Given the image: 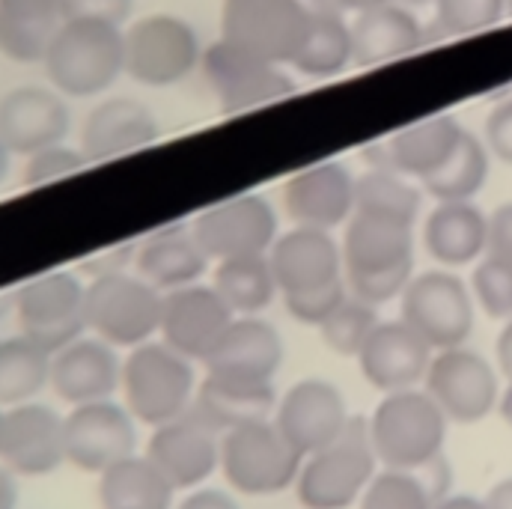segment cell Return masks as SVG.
Returning <instances> with one entry per match:
<instances>
[{"label":"cell","mask_w":512,"mask_h":509,"mask_svg":"<svg viewBox=\"0 0 512 509\" xmlns=\"http://www.w3.org/2000/svg\"><path fill=\"white\" fill-rule=\"evenodd\" d=\"M286 346L280 331L259 316H236L218 349L203 364L206 373L233 379V382L274 384L277 370L283 367Z\"/></svg>","instance_id":"24"},{"label":"cell","mask_w":512,"mask_h":509,"mask_svg":"<svg viewBox=\"0 0 512 509\" xmlns=\"http://www.w3.org/2000/svg\"><path fill=\"white\" fill-rule=\"evenodd\" d=\"M486 179H489V152L474 134L465 131L453 155L420 182L423 191L432 194L438 203H459V200H471L486 185Z\"/></svg>","instance_id":"38"},{"label":"cell","mask_w":512,"mask_h":509,"mask_svg":"<svg viewBox=\"0 0 512 509\" xmlns=\"http://www.w3.org/2000/svg\"><path fill=\"white\" fill-rule=\"evenodd\" d=\"M355 176L340 161H319L283 185V206L295 227L334 230L355 212Z\"/></svg>","instance_id":"22"},{"label":"cell","mask_w":512,"mask_h":509,"mask_svg":"<svg viewBox=\"0 0 512 509\" xmlns=\"http://www.w3.org/2000/svg\"><path fill=\"white\" fill-rule=\"evenodd\" d=\"M191 411L224 435L239 423L262 420L274 411V384L233 382L206 373V379L197 384Z\"/></svg>","instance_id":"32"},{"label":"cell","mask_w":512,"mask_h":509,"mask_svg":"<svg viewBox=\"0 0 512 509\" xmlns=\"http://www.w3.org/2000/svg\"><path fill=\"white\" fill-rule=\"evenodd\" d=\"M507 9H510V15H512V0H507Z\"/></svg>","instance_id":"58"},{"label":"cell","mask_w":512,"mask_h":509,"mask_svg":"<svg viewBox=\"0 0 512 509\" xmlns=\"http://www.w3.org/2000/svg\"><path fill=\"white\" fill-rule=\"evenodd\" d=\"M164 292L140 274L111 271L87 283V328L117 349L149 343L161 331Z\"/></svg>","instance_id":"7"},{"label":"cell","mask_w":512,"mask_h":509,"mask_svg":"<svg viewBox=\"0 0 512 509\" xmlns=\"http://www.w3.org/2000/svg\"><path fill=\"white\" fill-rule=\"evenodd\" d=\"M146 459L173 483V489H200L221 468V432L188 411L155 426Z\"/></svg>","instance_id":"17"},{"label":"cell","mask_w":512,"mask_h":509,"mask_svg":"<svg viewBox=\"0 0 512 509\" xmlns=\"http://www.w3.org/2000/svg\"><path fill=\"white\" fill-rule=\"evenodd\" d=\"M173 495V483L137 453L99 474L102 509H170Z\"/></svg>","instance_id":"34"},{"label":"cell","mask_w":512,"mask_h":509,"mask_svg":"<svg viewBox=\"0 0 512 509\" xmlns=\"http://www.w3.org/2000/svg\"><path fill=\"white\" fill-rule=\"evenodd\" d=\"M134 265L137 274L155 289L173 292L197 283L209 268V256L194 239L191 227H164L137 245Z\"/></svg>","instance_id":"29"},{"label":"cell","mask_w":512,"mask_h":509,"mask_svg":"<svg viewBox=\"0 0 512 509\" xmlns=\"http://www.w3.org/2000/svg\"><path fill=\"white\" fill-rule=\"evenodd\" d=\"M447 486L450 468L444 459L420 471L382 468L358 504L361 509H435V504L447 495Z\"/></svg>","instance_id":"35"},{"label":"cell","mask_w":512,"mask_h":509,"mask_svg":"<svg viewBox=\"0 0 512 509\" xmlns=\"http://www.w3.org/2000/svg\"><path fill=\"white\" fill-rule=\"evenodd\" d=\"M355 209L361 212H379L393 215L402 221H417L420 212V191L408 185L399 173L376 167L355 182Z\"/></svg>","instance_id":"39"},{"label":"cell","mask_w":512,"mask_h":509,"mask_svg":"<svg viewBox=\"0 0 512 509\" xmlns=\"http://www.w3.org/2000/svg\"><path fill=\"white\" fill-rule=\"evenodd\" d=\"M15 319L18 334L54 355L90 331L87 283L72 271L39 274L15 292Z\"/></svg>","instance_id":"9"},{"label":"cell","mask_w":512,"mask_h":509,"mask_svg":"<svg viewBox=\"0 0 512 509\" xmlns=\"http://www.w3.org/2000/svg\"><path fill=\"white\" fill-rule=\"evenodd\" d=\"M191 233L215 262L268 254L277 242V212L262 194H239L203 209Z\"/></svg>","instance_id":"13"},{"label":"cell","mask_w":512,"mask_h":509,"mask_svg":"<svg viewBox=\"0 0 512 509\" xmlns=\"http://www.w3.org/2000/svg\"><path fill=\"white\" fill-rule=\"evenodd\" d=\"M274 426L307 459L310 453L334 444L349 426V408L343 393L331 382L304 379L292 384L274 408Z\"/></svg>","instance_id":"18"},{"label":"cell","mask_w":512,"mask_h":509,"mask_svg":"<svg viewBox=\"0 0 512 509\" xmlns=\"http://www.w3.org/2000/svg\"><path fill=\"white\" fill-rule=\"evenodd\" d=\"M420 45H423L420 21L411 15V9L393 0L358 12L352 24V63L364 69L408 57Z\"/></svg>","instance_id":"28"},{"label":"cell","mask_w":512,"mask_h":509,"mask_svg":"<svg viewBox=\"0 0 512 509\" xmlns=\"http://www.w3.org/2000/svg\"><path fill=\"white\" fill-rule=\"evenodd\" d=\"M313 6V0H224L221 42L256 60L292 66Z\"/></svg>","instance_id":"8"},{"label":"cell","mask_w":512,"mask_h":509,"mask_svg":"<svg viewBox=\"0 0 512 509\" xmlns=\"http://www.w3.org/2000/svg\"><path fill=\"white\" fill-rule=\"evenodd\" d=\"M450 420L438 402L417 387L384 393V399L367 417L370 441L384 468L420 471L444 459Z\"/></svg>","instance_id":"3"},{"label":"cell","mask_w":512,"mask_h":509,"mask_svg":"<svg viewBox=\"0 0 512 509\" xmlns=\"http://www.w3.org/2000/svg\"><path fill=\"white\" fill-rule=\"evenodd\" d=\"M233 322H236V313L227 307V301L218 295L215 286L191 283V286L164 292L158 334L170 349H176L188 361L206 364Z\"/></svg>","instance_id":"15"},{"label":"cell","mask_w":512,"mask_h":509,"mask_svg":"<svg viewBox=\"0 0 512 509\" xmlns=\"http://www.w3.org/2000/svg\"><path fill=\"white\" fill-rule=\"evenodd\" d=\"M304 456L283 438L274 420H248L221 435V471L239 495L274 498L295 489Z\"/></svg>","instance_id":"6"},{"label":"cell","mask_w":512,"mask_h":509,"mask_svg":"<svg viewBox=\"0 0 512 509\" xmlns=\"http://www.w3.org/2000/svg\"><path fill=\"white\" fill-rule=\"evenodd\" d=\"M9 170H12V152H9V149H6V143L0 140V185L6 182Z\"/></svg>","instance_id":"55"},{"label":"cell","mask_w":512,"mask_h":509,"mask_svg":"<svg viewBox=\"0 0 512 509\" xmlns=\"http://www.w3.org/2000/svg\"><path fill=\"white\" fill-rule=\"evenodd\" d=\"M72 111L54 87H15L0 96V140L12 155H33L45 146L66 143Z\"/></svg>","instance_id":"20"},{"label":"cell","mask_w":512,"mask_h":509,"mask_svg":"<svg viewBox=\"0 0 512 509\" xmlns=\"http://www.w3.org/2000/svg\"><path fill=\"white\" fill-rule=\"evenodd\" d=\"M486 140H489V149L501 158L512 164V99L501 102L489 123H486Z\"/></svg>","instance_id":"47"},{"label":"cell","mask_w":512,"mask_h":509,"mask_svg":"<svg viewBox=\"0 0 512 509\" xmlns=\"http://www.w3.org/2000/svg\"><path fill=\"white\" fill-rule=\"evenodd\" d=\"M42 66L60 96H102L126 75V30L108 21L69 18L57 30Z\"/></svg>","instance_id":"2"},{"label":"cell","mask_w":512,"mask_h":509,"mask_svg":"<svg viewBox=\"0 0 512 509\" xmlns=\"http://www.w3.org/2000/svg\"><path fill=\"white\" fill-rule=\"evenodd\" d=\"M414 224L355 209L343 236V274L349 295L382 307L399 298L414 277Z\"/></svg>","instance_id":"1"},{"label":"cell","mask_w":512,"mask_h":509,"mask_svg":"<svg viewBox=\"0 0 512 509\" xmlns=\"http://www.w3.org/2000/svg\"><path fill=\"white\" fill-rule=\"evenodd\" d=\"M337 9H355V12H364V9H373V6H382L390 0H331Z\"/></svg>","instance_id":"53"},{"label":"cell","mask_w":512,"mask_h":509,"mask_svg":"<svg viewBox=\"0 0 512 509\" xmlns=\"http://www.w3.org/2000/svg\"><path fill=\"white\" fill-rule=\"evenodd\" d=\"M435 509H486V501L474 498V495H444Z\"/></svg>","instance_id":"52"},{"label":"cell","mask_w":512,"mask_h":509,"mask_svg":"<svg viewBox=\"0 0 512 509\" xmlns=\"http://www.w3.org/2000/svg\"><path fill=\"white\" fill-rule=\"evenodd\" d=\"M498 411L504 417V423L512 429V379L507 384V390H501V402H498Z\"/></svg>","instance_id":"54"},{"label":"cell","mask_w":512,"mask_h":509,"mask_svg":"<svg viewBox=\"0 0 512 509\" xmlns=\"http://www.w3.org/2000/svg\"><path fill=\"white\" fill-rule=\"evenodd\" d=\"M364 379L382 393L408 390L426 379L432 364V346L402 319L379 322L364 349L358 352Z\"/></svg>","instance_id":"25"},{"label":"cell","mask_w":512,"mask_h":509,"mask_svg":"<svg viewBox=\"0 0 512 509\" xmlns=\"http://www.w3.org/2000/svg\"><path fill=\"white\" fill-rule=\"evenodd\" d=\"M0 509H18V483L6 465H0Z\"/></svg>","instance_id":"49"},{"label":"cell","mask_w":512,"mask_h":509,"mask_svg":"<svg viewBox=\"0 0 512 509\" xmlns=\"http://www.w3.org/2000/svg\"><path fill=\"white\" fill-rule=\"evenodd\" d=\"M51 387L72 408L111 399L123 387V361L117 346L96 334L78 337L51 355Z\"/></svg>","instance_id":"23"},{"label":"cell","mask_w":512,"mask_h":509,"mask_svg":"<svg viewBox=\"0 0 512 509\" xmlns=\"http://www.w3.org/2000/svg\"><path fill=\"white\" fill-rule=\"evenodd\" d=\"M212 286L218 289V295L227 301V307L236 316L262 313L274 301V295L280 292L268 254L221 259L215 268Z\"/></svg>","instance_id":"37"},{"label":"cell","mask_w":512,"mask_h":509,"mask_svg":"<svg viewBox=\"0 0 512 509\" xmlns=\"http://www.w3.org/2000/svg\"><path fill=\"white\" fill-rule=\"evenodd\" d=\"M200 63V36L179 15H146L126 30V75L143 87H173Z\"/></svg>","instance_id":"10"},{"label":"cell","mask_w":512,"mask_h":509,"mask_svg":"<svg viewBox=\"0 0 512 509\" xmlns=\"http://www.w3.org/2000/svg\"><path fill=\"white\" fill-rule=\"evenodd\" d=\"M379 456L370 441L367 417H352L346 432L310 453L301 462L295 495L304 509H349L355 507L373 477L379 474Z\"/></svg>","instance_id":"4"},{"label":"cell","mask_w":512,"mask_h":509,"mask_svg":"<svg viewBox=\"0 0 512 509\" xmlns=\"http://www.w3.org/2000/svg\"><path fill=\"white\" fill-rule=\"evenodd\" d=\"M200 66L206 72V81L218 93L224 114H245L295 93V81L283 72V66L242 54L221 39L209 51H203Z\"/></svg>","instance_id":"16"},{"label":"cell","mask_w":512,"mask_h":509,"mask_svg":"<svg viewBox=\"0 0 512 509\" xmlns=\"http://www.w3.org/2000/svg\"><path fill=\"white\" fill-rule=\"evenodd\" d=\"M486 256L510 262L512 265V203L498 206L489 215V239H486Z\"/></svg>","instance_id":"46"},{"label":"cell","mask_w":512,"mask_h":509,"mask_svg":"<svg viewBox=\"0 0 512 509\" xmlns=\"http://www.w3.org/2000/svg\"><path fill=\"white\" fill-rule=\"evenodd\" d=\"M0 465L15 477H45L66 465V417L51 405L24 402L6 411Z\"/></svg>","instance_id":"19"},{"label":"cell","mask_w":512,"mask_h":509,"mask_svg":"<svg viewBox=\"0 0 512 509\" xmlns=\"http://www.w3.org/2000/svg\"><path fill=\"white\" fill-rule=\"evenodd\" d=\"M161 128L155 114L134 99H105L99 102L81 128V152L90 164L114 161L128 152L146 149L158 140Z\"/></svg>","instance_id":"26"},{"label":"cell","mask_w":512,"mask_h":509,"mask_svg":"<svg viewBox=\"0 0 512 509\" xmlns=\"http://www.w3.org/2000/svg\"><path fill=\"white\" fill-rule=\"evenodd\" d=\"M462 134H465V128L447 114L420 120L384 140L379 146V167L393 170L399 176L426 179L453 155Z\"/></svg>","instance_id":"27"},{"label":"cell","mask_w":512,"mask_h":509,"mask_svg":"<svg viewBox=\"0 0 512 509\" xmlns=\"http://www.w3.org/2000/svg\"><path fill=\"white\" fill-rule=\"evenodd\" d=\"M474 298L492 319H512V265L486 256L474 268Z\"/></svg>","instance_id":"42"},{"label":"cell","mask_w":512,"mask_h":509,"mask_svg":"<svg viewBox=\"0 0 512 509\" xmlns=\"http://www.w3.org/2000/svg\"><path fill=\"white\" fill-rule=\"evenodd\" d=\"M349 298V286L346 280L343 283H334V286H325V289H316V292H307V295H292V298H283L289 316L301 325H322L343 301Z\"/></svg>","instance_id":"44"},{"label":"cell","mask_w":512,"mask_h":509,"mask_svg":"<svg viewBox=\"0 0 512 509\" xmlns=\"http://www.w3.org/2000/svg\"><path fill=\"white\" fill-rule=\"evenodd\" d=\"M498 370L512 379V319L504 325L501 337H498Z\"/></svg>","instance_id":"51"},{"label":"cell","mask_w":512,"mask_h":509,"mask_svg":"<svg viewBox=\"0 0 512 509\" xmlns=\"http://www.w3.org/2000/svg\"><path fill=\"white\" fill-rule=\"evenodd\" d=\"M63 21V0H0V54L42 63Z\"/></svg>","instance_id":"31"},{"label":"cell","mask_w":512,"mask_h":509,"mask_svg":"<svg viewBox=\"0 0 512 509\" xmlns=\"http://www.w3.org/2000/svg\"><path fill=\"white\" fill-rule=\"evenodd\" d=\"M379 316L376 307L349 295L322 325V340L331 352L343 355V358H358V352L364 349V343L370 340V334L376 331Z\"/></svg>","instance_id":"40"},{"label":"cell","mask_w":512,"mask_h":509,"mask_svg":"<svg viewBox=\"0 0 512 509\" xmlns=\"http://www.w3.org/2000/svg\"><path fill=\"white\" fill-rule=\"evenodd\" d=\"M402 322L411 325L432 352L465 346L474 334L471 289L450 271L417 274L402 292Z\"/></svg>","instance_id":"11"},{"label":"cell","mask_w":512,"mask_h":509,"mask_svg":"<svg viewBox=\"0 0 512 509\" xmlns=\"http://www.w3.org/2000/svg\"><path fill=\"white\" fill-rule=\"evenodd\" d=\"M51 384V352L24 334L0 340V408L33 402Z\"/></svg>","instance_id":"36"},{"label":"cell","mask_w":512,"mask_h":509,"mask_svg":"<svg viewBox=\"0 0 512 509\" xmlns=\"http://www.w3.org/2000/svg\"><path fill=\"white\" fill-rule=\"evenodd\" d=\"M134 0H63V15L69 18H87V21H108L123 27L131 15Z\"/></svg>","instance_id":"45"},{"label":"cell","mask_w":512,"mask_h":509,"mask_svg":"<svg viewBox=\"0 0 512 509\" xmlns=\"http://www.w3.org/2000/svg\"><path fill=\"white\" fill-rule=\"evenodd\" d=\"M483 501H486V509H512V477L495 483Z\"/></svg>","instance_id":"50"},{"label":"cell","mask_w":512,"mask_h":509,"mask_svg":"<svg viewBox=\"0 0 512 509\" xmlns=\"http://www.w3.org/2000/svg\"><path fill=\"white\" fill-rule=\"evenodd\" d=\"M393 3H399V6H423V3H435V0H393Z\"/></svg>","instance_id":"56"},{"label":"cell","mask_w":512,"mask_h":509,"mask_svg":"<svg viewBox=\"0 0 512 509\" xmlns=\"http://www.w3.org/2000/svg\"><path fill=\"white\" fill-rule=\"evenodd\" d=\"M137 453V420L114 399L75 405L66 417V462L84 474H105Z\"/></svg>","instance_id":"14"},{"label":"cell","mask_w":512,"mask_h":509,"mask_svg":"<svg viewBox=\"0 0 512 509\" xmlns=\"http://www.w3.org/2000/svg\"><path fill=\"white\" fill-rule=\"evenodd\" d=\"M90 161L87 155L81 152V146H69V143H54V146H45L33 155H27L24 161V173H21V182L27 188H39V185H48V182H57V179H66L78 170H84Z\"/></svg>","instance_id":"43"},{"label":"cell","mask_w":512,"mask_h":509,"mask_svg":"<svg viewBox=\"0 0 512 509\" xmlns=\"http://www.w3.org/2000/svg\"><path fill=\"white\" fill-rule=\"evenodd\" d=\"M176 509H239V504L224 489H194Z\"/></svg>","instance_id":"48"},{"label":"cell","mask_w":512,"mask_h":509,"mask_svg":"<svg viewBox=\"0 0 512 509\" xmlns=\"http://www.w3.org/2000/svg\"><path fill=\"white\" fill-rule=\"evenodd\" d=\"M489 218L471 203H438L423 227V245L429 256L447 268L468 265L486 254Z\"/></svg>","instance_id":"30"},{"label":"cell","mask_w":512,"mask_h":509,"mask_svg":"<svg viewBox=\"0 0 512 509\" xmlns=\"http://www.w3.org/2000/svg\"><path fill=\"white\" fill-rule=\"evenodd\" d=\"M435 12L447 36H471L495 27L507 12V0H435Z\"/></svg>","instance_id":"41"},{"label":"cell","mask_w":512,"mask_h":509,"mask_svg":"<svg viewBox=\"0 0 512 509\" xmlns=\"http://www.w3.org/2000/svg\"><path fill=\"white\" fill-rule=\"evenodd\" d=\"M268 262L283 298L307 295L346 280L343 251L328 230L295 227L277 236V242L268 251Z\"/></svg>","instance_id":"21"},{"label":"cell","mask_w":512,"mask_h":509,"mask_svg":"<svg viewBox=\"0 0 512 509\" xmlns=\"http://www.w3.org/2000/svg\"><path fill=\"white\" fill-rule=\"evenodd\" d=\"M3 423H6V411L0 408V444H3Z\"/></svg>","instance_id":"57"},{"label":"cell","mask_w":512,"mask_h":509,"mask_svg":"<svg viewBox=\"0 0 512 509\" xmlns=\"http://www.w3.org/2000/svg\"><path fill=\"white\" fill-rule=\"evenodd\" d=\"M423 382L450 423H480L501 402L498 370L468 346L435 352Z\"/></svg>","instance_id":"12"},{"label":"cell","mask_w":512,"mask_h":509,"mask_svg":"<svg viewBox=\"0 0 512 509\" xmlns=\"http://www.w3.org/2000/svg\"><path fill=\"white\" fill-rule=\"evenodd\" d=\"M352 63V24L334 9V3H316L310 15V27L298 54L292 57V69L307 78H331L340 75Z\"/></svg>","instance_id":"33"},{"label":"cell","mask_w":512,"mask_h":509,"mask_svg":"<svg viewBox=\"0 0 512 509\" xmlns=\"http://www.w3.org/2000/svg\"><path fill=\"white\" fill-rule=\"evenodd\" d=\"M123 393L134 420L164 426L191 411L197 396L194 361L170 349L164 340L134 346L123 361Z\"/></svg>","instance_id":"5"}]
</instances>
